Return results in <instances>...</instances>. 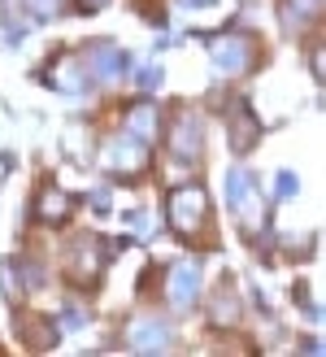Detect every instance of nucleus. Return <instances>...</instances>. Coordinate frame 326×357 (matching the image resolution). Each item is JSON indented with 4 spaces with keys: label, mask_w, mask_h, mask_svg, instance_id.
<instances>
[{
    "label": "nucleus",
    "mask_w": 326,
    "mask_h": 357,
    "mask_svg": "<svg viewBox=\"0 0 326 357\" xmlns=\"http://www.w3.org/2000/svg\"><path fill=\"white\" fill-rule=\"evenodd\" d=\"M226 205L235 209V218H240V227L248 236L261 227V192H257V178H252L244 166L226 170Z\"/></svg>",
    "instance_id": "nucleus-1"
},
{
    "label": "nucleus",
    "mask_w": 326,
    "mask_h": 357,
    "mask_svg": "<svg viewBox=\"0 0 326 357\" xmlns=\"http://www.w3.org/2000/svg\"><path fill=\"white\" fill-rule=\"evenodd\" d=\"M166 218L178 236H196V227H205L209 218V196L201 183H187V188H174L170 201H166Z\"/></svg>",
    "instance_id": "nucleus-2"
},
{
    "label": "nucleus",
    "mask_w": 326,
    "mask_h": 357,
    "mask_svg": "<svg viewBox=\"0 0 326 357\" xmlns=\"http://www.w3.org/2000/svg\"><path fill=\"white\" fill-rule=\"evenodd\" d=\"M209 57H213V70L217 75H248L252 61H257V44L240 31H226L209 44Z\"/></svg>",
    "instance_id": "nucleus-3"
},
{
    "label": "nucleus",
    "mask_w": 326,
    "mask_h": 357,
    "mask_svg": "<svg viewBox=\"0 0 326 357\" xmlns=\"http://www.w3.org/2000/svg\"><path fill=\"white\" fill-rule=\"evenodd\" d=\"M83 66H87V75H92V79L114 83V79H122L126 70H131V57H126V52H122L114 40H96V44H87Z\"/></svg>",
    "instance_id": "nucleus-4"
},
{
    "label": "nucleus",
    "mask_w": 326,
    "mask_h": 357,
    "mask_svg": "<svg viewBox=\"0 0 326 357\" xmlns=\"http://www.w3.org/2000/svg\"><path fill=\"white\" fill-rule=\"evenodd\" d=\"M104 166L114 174H139L148 166V149H143V139H135V135H118V139L104 144Z\"/></svg>",
    "instance_id": "nucleus-5"
},
{
    "label": "nucleus",
    "mask_w": 326,
    "mask_h": 357,
    "mask_svg": "<svg viewBox=\"0 0 326 357\" xmlns=\"http://www.w3.org/2000/svg\"><path fill=\"white\" fill-rule=\"evenodd\" d=\"M126 344H131L135 353H166L174 344V335L170 327L161 323V318H131V327H126Z\"/></svg>",
    "instance_id": "nucleus-6"
},
{
    "label": "nucleus",
    "mask_w": 326,
    "mask_h": 357,
    "mask_svg": "<svg viewBox=\"0 0 326 357\" xmlns=\"http://www.w3.org/2000/svg\"><path fill=\"white\" fill-rule=\"evenodd\" d=\"M166 296L174 310H192L196 296H201V261H178L170 271V283H166Z\"/></svg>",
    "instance_id": "nucleus-7"
},
{
    "label": "nucleus",
    "mask_w": 326,
    "mask_h": 357,
    "mask_svg": "<svg viewBox=\"0 0 326 357\" xmlns=\"http://www.w3.org/2000/svg\"><path fill=\"white\" fill-rule=\"evenodd\" d=\"M201 149H205V127H201V118L183 114V118L170 127V153H174V162L192 166L196 157H201Z\"/></svg>",
    "instance_id": "nucleus-8"
},
{
    "label": "nucleus",
    "mask_w": 326,
    "mask_h": 357,
    "mask_svg": "<svg viewBox=\"0 0 326 357\" xmlns=\"http://www.w3.org/2000/svg\"><path fill=\"white\" fill-rule=\"evenodd\" d=\"M126 135L143 139V144H153V139L161 135V109L153 100H139V105L126 109Z\"/></svg>",
    "instance_id": "nucleus-9"
},
{
    "label": "nucleus",
    "mask_w": 326,
    "mask_h": 357,
    "mask_svg": "<svg viewBox=\"0 0 326 357\" xmlns=\"http://www.w3.org/2000/svg\"><path fill=\"white\" fill-rule=\"evenodd\" d=\"M261 139V122L257 114L248 109V105H235V114H231V149L235 153H252V144Z\"/></svg>",
    "instance_id": "nucleus-10"
},
{
    "label": "nucleus",
    "mask_w": 326,
    "mask_h": 357,
    "mask_svg": "<svg viewBox=\"0 0 326 357\" xmlns=\"http://www.w3.org/2000/svg\"><path fill=\"white\" fill-rule=\"evenodd\" d=\"M87 79H92V75H87V66L79 61V57H57V61H52V87H57V92H70V96H79L83 92V87H87Z\"/></svg>",
    "instance_id": "nucleus-11"
},
{
    "label": "nucleus",
    "mask_w": 326,
    "mask_h": 357,
    "mask_svg": "<svg viewBox=\"0 0 326 357\" xmlns=\"http://www.w3.org/2000/svg\"><path fill=\"white\" fill-rule=\"evenodd\" d=\"M70 209H75V196L61 192V188H52V183L35 196V218H40V222H65Z\"/></svg>",
    "instance_id": "nucleus-12"
},
{
    "label": "nucleus",
    "mask_w": 326,
    "mask_h": 357,
    "mask_svg": "<svg viewBox=\"0 0 326 357\" xmlns=\"http://www.w3.org/2000/svg\"><path fill=\"white\" fill-rule=\"evenodd\" d=\"M235 318H240V301H235V288L231 283H222L213 296V327H231Z\"/></svg>",
    "instance_id": "nucleus-13"
},
{
    "label": "nucleus",
    "mask_w": 326,
    "mask_h": 357,
    "mask_svg": "<svg viewBox=\"0 0 326 357\" xmlns=\"http://www.w3.org/2000/svg\"><path fill=\"white\" fill-rule=\"evenodd\" d=\"M17 331H31V349H48L57 344V327H48V318H26V323H17Z\"/></svg>",
    "instance_id": "nucleus-14"
},
{
    "label": "nucleus",
    "mask_w": 326,
    "mask_h": 357,
    "mask_svg": "<svg viewBox=\"0 0 326 357\" xmlns=\"http://www.w3.org/2000/svg\"><path fill=\"white\" fill-rule=\"evenodd\" d=\"M274 183H279V188H274V192H279V201H292V196L300 192V183H296V174H292V170H279Z\"/></svg>",
    "instance_id": "nucleus-15"
},
{
    "label": "nucleus",
    "mask_w": 326,
    "mask_h": 357,
    "mask_svg": "<svg viewBox=\"0 0 326 357\" xmlns=\"http://www.w3.org/2000/svg\"><path fill=\"white\" fill-rule=\"evenodd\" d=\"M22 5H26L35 17H52V13H57V5H61V0H22Z\"/></svg>",
    "instance_id": "nucleus-16"
},
{
    "label": "nucleus",
    "mask_w": 326,
    "mask_h": 357,
    "mask_svg": "<svg viewBox=\"0 0 326 357\" xmlns=\"http://www.w3.org/2000/svg\"><path fill=\"white\" fill-rule=\"evenodd\" d=\"M126 222H131V231H135L139 240H148V236H153V218H148V213H131Z\"/></svg>",
    "instance_id": "nucleus-17"
},
{
    "label": "nucleus",
    "mask_w": 326,
    "mask_h": 357,
    "mask_svg": "<svg viewBox=\"0 0 326 357\" xmlns=\"http://www.w3.org/2000/svg\"><path fill=\"white\" fill-rule=\"evenodd\" d=\"M161 79H166V75H161L157 66H148V70H139V87H143V92H157V87H161Z\"/></svg>",
    "instance_id": "nucleus-18"
},
{
    "label": "nucleus",
    "mask_w": 326,
    "mask_h": 357,
    "mask_svg": "<svg viewBox=\"0 0 326 357\" xmlns=\"http://www.w3.org/2000/svg\"><path fill=\"white\" fill-rule=\"evenodd\" d=\"M87 323V318H83V310H75V305H70L65 310V327H83Z\"/></svg>",
    "instance_id": "nucleus-19"
},
{
    "label": "nucleus",
    "mask_w": 326,
    "mask_h": 357,
    "mask_svg": "<svg viewBox=\"0 0 326 357\" xmlns=\"http://www.w3.org/2000/svg\"><path fill=\"white\" fill-rule=\"evenodd\" d=\"M92 205H96L100 213L109 209V188H96V192H92Z\"/></svg>",
    "instance_id": "nucleus-20"
},
{
    "label": "nucleus",
    "mask_w": 326,
    "mask_h": 357,
    "mask_svg": "<svg viewBox=\"0 0 326 357\" xmlns=\"http://www.w3.org/2000/svg\"><path fill=\"white\" fill-rule=\"evenodd\" d=\"M104 5H109V0H79L83 13H96V9H104Z\"/></svg>",
    "instance_id": "nucleus-21"
}]
</instances>
